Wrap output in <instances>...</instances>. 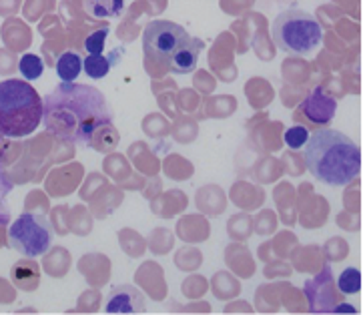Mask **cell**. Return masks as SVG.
Listing matches in <instances>:
<instances>
[{
  "mask_svg": "<svg viewBox=\"0 0 363 315\" xmlns=\"http://www.w3.org/2000/svg\"><path fill=\"white\" fill-rule=\"evenodd\" d=\"M43 101L45 128L60 140L94 147V139L113 128V111L106 96L91 84L60 82Z\"/></svg>",
  "mask_w": 363,
  "mask_h": 315,
  "instance_id": "cell-1",
  "label": "cell"
},
{
  "mask_svg": "<svg viewBox=\"0 0 363 315\" xmlns=\"http://www.w3.org/2000/svg\"><path fill=\"white\" fill-rule=\"evenodd\" d=\"M303 147L309 173L323 185L345 187L362 173V149L335 128H319Z\"/></svg>",
  "mask_w": 363,
  "mask_h": 315,
  "instance_id": "cell-2",
  "label": "cell"
},
{
  "mask_svg": "<svg viewBox=\"0 0 363 315\" xmlns=\"http://www.w3.org/2000/svg\"><path fill=\"white\" fill-rule=\"evenodd\" d=\"M45 115V101L24 79L0 82V137L23 139L33 135Z\"/></svg>",
  "mask_w": 363,
  "mask_h": 315,
  "instance_id": "cell-3",
  "label": "cell"
},
{
  "mask_svg": "<svg viewBox=\"0 0 363 315\" xmlns=\"http://www.w3.org/2000/svg\"><path fill=\"white\" fill-rule=\"evenodd\" d=\"M271 35L283 52L293 57H307L323 43V28L311 12L287 9L277 14L271 24Z\"/></svg>",
  "mask_w": 363,
  "mask_h": 315,
  "instance_id": "cell-4",
  "label": "cell"
},
{
  "mask_svg": "<svg viewBox=\"0 0 363 315\" xmlns=\"http://www.w3.org/2000/svg\"><path fill=\"white\" fill-rule=\"evenodd\" d=\"M55 241L52 225L45 215L23 213L9 229V245L23 257L35 259L47 253Z\"/></svg>",
  "mask_w": 363,
  "mask_h": 315,
  "instance_id": "cell-5",
  "label": "cell"
},
{
  "mask_svg": "<svg viewBox=\"0 0 363 315\" xmlns=\"http://www.w3.org/2000/svg\"><path fill=\"white\" fill-rule=\"evenodd\" d=\"M189 33L171 21H151L143 33V50L151 60H169Z\"/></svg>",
  "mask_w": 363,
  "mask_h": 315,
  "instance_id": "cell-6",
  "label": "cell"
},
{
  "mask_svg": "<svg viewBox=\"0 0 363 315\" xmlns=\"http://www.w3.org/2000/svg\"><path fill=\"white\" fill-rule=\"evenodd\" d=\"M106 314L130 315L145 311V295L135 285H117L113 287L105 302Z\"/></svg>",
  "mask_w": 363,
  "mask_h": 315,
  "instance_id": "cell-7",
  "label": "cell"
},
{
  "mask_svg": "<svg viewBox=\"0 0 363 315\" xmlns=\"http://www.w3.org/2000/svg\"><path fill=\"white\" fill-rule=\"evenodd\" d=\"M299 111L303 113L305 118H309V123L313 125H329L335 111H337V101L328 93H323V89H313L311 93L303 99V103L299 106Z\"/></svg>",
  "mask_w": 363,
  "mask_h": 315,
  "instance_id": "cell-8",
  "label": "cell"
},
{
  "mask_svg": "<svg viewBox=\"0 0 363 315\" xmlns=\"http://www.w3.org/2000/svg\"><path fill=\"white\" fill-rule=\"evenodd\" d=\"M203 48H205V43L201 38L189 36L175 48V52L171 55V59L167 60V62H169V67H171L173 72L189 74V72H193V70L197 69Z\"/></svg>",
  "mask_w": 363,
  "mask_h": 315,
  "instance_id": "cell-9",
  "label": "cell"
},
{
  "mask_svg": "<svg viewBox=\"0 0 363 315\" xmlns=\"http://www.w3.org/2000/svg\"><path fill=\"white\" fill-rule=\"evenodd\" d=\"M123 57V48H113L111 52H99V55H86L82 59V70L89 79L99 81L105 79L106 74L111 72L113 65H117Z\"/></svg>",
  "mask_w": 363,
  "mask_h": 315,
  "instance_id": "cell-10",
  "label": "cell"
},
{
  "mask_svg": "<svg viewBox=\"0 0 363 315\" xmlns=\"http://www.w3.org/2000/svg\"><path fill=\"white\" fill-rule=\"evenodd\" d=\"M82 6L91 18L115 21L125 12L127 0H82Z\"/></svg>",
  "mask_w": 363,
  "mask_h": 315,
  "instance_id": "cell-11",
  "label": "cell"
},
{
  "mask_svg": "<svg viewBox=\"0 0 363 315\" xmlns=\"http://www.w3.org/2000/svg\"><path fill=\"white\" fill-rule=\"evenodd\" d=\"M82 72V59L81 55L67 50L62 52L57 60V77L60 82H74Z\"/></svg>",
  "mask_w": 363,
  "mask_h": 315,
  "instance_id": "cell-12",
  "label": "cell"
},
{
  "mask_svg": "<svg viewBox=\"0 0 363 315\" xmlns=\"http://www.w3.org/2000/svg\"><path fill=\"white\" fill-rule=\"evenodd\" d=\"M18 70H21L24 81H36L45 72V60L40 59L38 55H33V52L23 55L21 60H18Z\"/></svg>",
  "mask_w": 363,
  "mask_h": 315,
  "instance_id": "cell-13",
  "label": "cell"
},
{
  "mask_svg": "<svg viewBox=\"0 0 363 315\" xmlns=\"http://www.w3.org/2000/svg\"><path fill=\"white\" fill-rule=\"evenodd\" d=\"M337 289L343 295H355V293L362 292V273H359V269H343L341 275L337 277Z\"/></svg>",
  "mask_w": 363,
  "mask_h": 315,
  "instance_id": "cell-14",
  "label": "cell"
},
{
  "mask_svg": "<svg viewBox=\"0 0 363 315\" xmlns=\"http://www.w3.org/2000/svg\"><path fill=\"white\" fill-rule=\"evenodd\" d=\"M108 35H111V28H108V26L94 31L93 35L86 36V40H84V50H86L89 55H99V52H105L106 38H108Z\"/></svg>",
  "mask_w": 363,
  "mask_h": 315,
  "instance_id": "cell-15",
  "label": "cell"
},
{
  "mask_svg": "<svg viewBox=\"0 0 363 315\" xmlns=\"http://www.w3.org/2000/svg\"><path fill=\"white\" fill-rule=\"evenodd\" d=\"M307 139H309V131L303 125H295L285 131V145L289 149H303Z\"/></svg>",
  "mask_w": 363,
  "mask_h": 315,
  "instance_id": "cell-16",
  "label": "cell"
},
{
  "mask_svg": "<svg viewBox=\"0 0 363 315\" xmlns=\"http://www.w3.org/2000/svg\"><path fill=\"white\" fill-rule=\"evenodd\" d=\"M11 189L12 185L9 183V179L0 171V225H6L11 219V211H9V203H6V195Z\"/></svg>",
  "mask_w": 363,
  "mask_h": 315,
  "instance_id": "cell-17",
  "label": "cell"
},
{
  "mask_svg": "<svg viewBox=\"0 0 363 315\" xmlns=\"http://www.w3.org/2000/svg\"><path fill=\"white\" fill-rule=\"evenodd\" d=\"M335 311H337V314H355V307H353V305H347V304H343V305H340V307H337V309H335Z\"/></svg>",
  "mask_w": 363,
  "mask_h": 315,
  "instance_id": "cell-18",
  "label": "cell"
}]
</instances>
